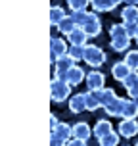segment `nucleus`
I'll use <instances>...</instances> for the list:
<instances>
[{"label": "nucleus", "mask_w": 138, "mask_h": 146, "mask_svg": "<svg viewBox=\"0 0 138 146\" xmlns=\"http://www.w3.org/2000/svg\"><path fill=\"white\" fill-rule=\"evenodd\" d=\"M109 38H111V48L115 52H125L129 50V44H131V36L127 33L125 23H115L109 27Z\"/></svg>", "instance_id": "1"}, {"label": "nucleus", "mask_w": 138, "mask_h": 146, "mask_svg": "<svg viewBox=\"0 0 138 146\" xmlns=\"http://www.w3.org/2000/svg\"><path fill=\"white\" fill-rule=\"evenodd\" d=\"M69 94H71V85H69L67 81H63V79L54 77L52 83H50V98H52V102H56V104L65 102L67 98H69Z\"/></svg>", "instance_id": "2"}, {"label": "nucleus", "mask_w": 138, "mask_h": 146, "mask_svg": "<svg viewBox=\"0 0 138 146\" xmlns=\"http://www.w3.org/2000/svg\"><path fill=\"white\" fill-rule=\"evenodd\" d=\"M106 60H108V54L100 46H96V44H85V58H83V62H86L90 67L104 66Z\"/></svg>", "instance_id": "3"}, {"label": "nucleus", "mask_w": 138, "mask_h": 146, "mask_svg": "<svg viewBox=\"0 0 138 146\" xmlns=\"http://www.w3.org/2000/svg\"><path fill=\"white\" fill-rule=\"evenodd\" d=\"M71 137H73V125L58 123V125H56V127L50 131V144H52V146L67 144Z\"/></svg>", "instance_id": "4"}, {"label": "nucleus", "mask_w": 138, "mask_h": 146, "mask_svg": "<svg viewBox=\"0 0 138 146\" xmlns=\"http://www.w3.org/2000/svg\"><path fill=\"white\" fill-rule=\"evenodd\" d=\"M83 29L88 33L90 38H94L102 33V21H100V17H98V12H88V17L85 25H83Z\"/></svg>", "instance_id": "5"}, {"label": "nucleus", "mask_w": 138, "mask_h": 146, "mask_svg": "<svg viewBox=\"0 0 138 146\" xmlns=\"http://www.w3.org/2000/svg\"><path fill=\"white\" fill-rule=\"evenodd\" d=\"M67 52H69V48H67L65 40L59 38V36H52L50 38V62L52 64L56 62V58L63 56V54H67Z\"/></svg>", "instance_id": "6"}, {"label": "nucleus", "mask_w": 138, "mask_h": 146, "mask_svg": "<svg viewBox=\"0 0 138 146\" xmlns=\"http://www.w3.org/2000/svg\"><path fill=\"white\" fill-rule=\"evenodd\" d=\"M85 81H86V87L90 88V90H100V88L106 87V75H104L102 71H98L96 67L90 73H86Z\"/></svg>", "instance_id": "7"}, {"label": "nucleus", "mask_w": 138, "mask_h": 146, "mask_svg": "<svg viewBox=\"0 0 138 146\" xmlns=\"http://www.w3.org/2000/svg\"><path fill=\"white\" fill-rule=\"evenodd\" d=\"M119 135L123 137V139H132V137H136L138 135V121L136 119H127L125 117L123 121L119 123Z\"/></svg>", "instance_id": "8"}, {"label": "nucleus", "mask_w": 138, "mask_h": 146, "mask_svg": "<svg viewBox=\"0 0 138 146\" xmlns=\"http://www.w3.org/2000/svg\"><path fill=\"white\" fill-rule=\"evenodd\" d=\"M85 77H86V73H85V69L79 66H73L69 67L65 71V81L71 85V87H77V85H81L83 81H85Z\"/></svg>", "instance_id": "9"}, {"label": "nucleus", "mask_w": 138, "mask_h": 146, "mask_svg": "<svg viewBox=\"0 0 138 146\" xmlns=\"http://www.w3.org/2000/svg\"><path fill=\"white\" fill-rule=\"evenodd\" d=\"M125 102H127V98H119V96H115L108 106H104V110H106V113H108L109 117H121L123 115Z\"/></svg>", "instance_id": "10"}, {"label": "nucleus", "mask_w": 138, "mask_h": 146, "mask_svg": "<svg viewBox=\"0 0 138 146\" xmlns=\"http://www.w3.org/2000/svg\"><path fill=\"white\" fill-rule=\"evenodd\" d=\"M69 110L73 113H83L86 111V92H77L69 98Z\"/></svg>", "instance_id": "11"}, {"label": "nucleus", "mask_w": 138, "mask_h": 146, "mask_svg": "<svg viewBox=\"0 0 138 146\" xmlns=\"http://www.w3.org/2000/svg\"><path fill=\"white\" fill-rule=\"evenodd\" d=\"M56 69H54V75H59V73H65L69 67H73L77 62H75V58H73L71 54L67 52V54H63V56H59V58H56Z\"/></svg>", "instance_id": "12"}, {"label": "nucleus", "mask_w": 138, "mask_h": 146, "mask_svg": "<svg viewBox=\"0 0 138 146\" xmlns=\"http://www.w3.org/2000/svg\"><path fill=\"white\" fill-rule=\"evenodd\" d=\"M88 38H90L88 33L83 29L81 25H77V27L67 35V42H69V44H83V46H85V44L88 42Z\"/></svg>", "instance_id": "13"}, {"label": "nucleus", "mask_w": 138, "mask_h": 146, "mask_svg": "<svg viewBox=\"0 0 138 146\" xmlns=\"http://www.w3.org/2000/svg\"><path fill=\"white\" fill-rule=\"evenodd\" d=\"M94 133H92V129H90V125L86 123V121H77V123L73 125V137H77V139H83L86 140L92 137Z\"/></svg>", "instance_id": "14"}, {"label": "nucleus", "mask_w": 138, "mask_h": 146, "mask_svg": "<svg viewBox=\"0 0 138 146\" xmlns=\"http://www.w3.org/2000/svg\"><path fill=\"white\" fill-rule=\"evenodd\" d=\"M131 71H132V69L129 67V64H127L125 60H123V62H115V64L111 66V75H113V79H115V81H123Z\"/></svg>", "instance_id": "15"}, {"label": "nucleus", "mask_w": 138, "mask_h": 146, "mask_svg": "<svg viewBox=\"0 0 138 146\" xmlns=\"http://www.w3.org/2000/svg\"><path fill=\"white\" fill-rule=\"evenodd\" d=\"M90 8L98 14H106V12H113L117 4L113 0H90Z\"/></svg>", "instance_id": "16"}, {"label": "nucleus", "mask_w": 138, "mask_h": 146, "mask_svg": "<svg viewBox=\"0 0 138 146\" xmlns=\"http://www.w3.org/2000/svg\"><path fill=\"white\" fill-rule=\"evenodd\" d=\"M111 129H113L111 121H109V119H106V117H102V119H98V121H96V125L92 127V133H94L96 139H100V137H104L106 133H109Z\"/></svg>", "instance_id": "17"}, {"label": "nucleus", "mask_w": 138, "mask_h": 146, "mask_svg": "<svg viewBox=\"0 0 138 146\" xmlns=\"http://www.w3.org/2000/svg\"><path fill=\"white\" fill-rule=\"evenodd\" d=\"M136 119L138 117V104L134 98H129L127 102H125V108H123V115H121V119Z\"/></svg>", "instance_id": "18"}, {"label": "nucleus", "mask_w": 138, "mask_h": 146, "mask_svg": "<svg viewBox=\"0 0 138 146\" xmlns=\"http://www.w3.org/2000/svg\"><path fill=\"white\" fill-rule=\"evenodd\" d=\"M121 19H123V23L138 21V4H129V6L121 12Z\"/></svg>", "instance_id": "19"}, {"label": "nucleus", "mask_w": 138, "mask_h": 146, "mask_svg": "<svg viewBox=\"0 0 138 146\" xmlns=\"http://www.w3.org/2000/svg\"><path fill=\"white\" fill-rule=\"evenodd\" d=\"M98 108H102V102H100V96H98V90H86V110L88 111H96Z\"/></svg>", "instance_id": "20"}, {"label": "nucleus", "mask_w": 138, "mask_h": 146, "mask_svg": "<svg viewBox=\"0 0 138 146\" xmlns=\"http://www.w3.org/2000/svg\"><path fill=\"white\" fill-rule=\"evenodd\" d=\"M119 139H121L119 131L115 133L113 129H111V131L106 133L104 137H100V139H98V142H100L102 146H117V144H119Z\"/></svg>", "instance_id": "21"}, {"label": "nucleus", "mask_w": 138, "mask_h": 146, "mask_svg": "<svg viewBox=\"0 0 138 146\" xmlns=\"http://www.w3.org/2000/svg\"><path fill=\"white\" fill-rule=\"evenodd\" d=\"M75 27H77V23L73 19V15H65V17L56 25V29H59V33H63V35H69Z\"/></svg>", "instance_id": "22"}, {"label": "nucleus", "mask_w": 138, "mask_h": 146, "mask_svg": "<svg viewBox=\"0 0 138 146\" xmlns=\"http://www.w3.org/2000/svg\"><path fill=\"white\" fill-rule=\"evenodd\" d=\"M63 17H65V10H63L61 6H52L50 8V23L54 25V27H56Z\"/></svg>", "instance_id": "23"}, {"label": "nucleus", "mask_w": 138, "mask_h": 146, "mask_svg": "<svg viewBox=\"0 0 138 146\" xmlns=\"http://www.w3.org/2000/svg\"><path fill=\"white\" fill-rule=\"evenodd\" d=\"M121 85H123V88H127V90H131V88L136 87L138 85V69H132V71L121 81Z\"/></svg>", "instance_id": "24"}, {"label": "nucleus", "mask_w": 138, "mask_h": 146, "mask_svg": "<svg viewBox=\"0 0 138 146\" xmlns=\"http://www.w3.org/2000/svg\"><path fill=\"white\" fill-rule=\"evenodd\" d=\"M98 96H100V102H102V108L104 106H108L109 102H111V100H113V98H115V90H113V88H100V90H98Z\"/></svg>", "instance_id": "25"}, {"label": "nucleus", "mask_w": 138, "mask_h": 146, "mask_svg": "<svg viewBox=\"0 0 138 146\" xmlns=\"http://www.w3.org/2000/svg\"><path fill=\"white\" fill-rule=\"evenodd\" d=\"M69 54L75 58V62H79V60L85 58V46L83 44H71L69 46Z\"/></svg>", "instance_id": "26"}, {"label": "nucleus", "mask_w": 138, "mask_h": 146, "mask_svg": "<svg viewBox=\"0 0 138 146\" xmlns=\"http://www.w3.org/2000/svg\"><path fill=\"white\" fill-rule=\"evenodd\" d=\"M125 62L129 64L131 69H138V50H129L125 56Z\"/></svg>", "instance_id": "27"}, {"label": "nucleus", "mask_w": 138, "mask_h": 146, "mask_svg": "<svg viewBox=\"0 0 138 146\" xmlns=\"http://www.w3.org/2000/svg\"><path fill=\"white\" fill-rule=\"evenodd\" d=\"M88 4H90V0H67V6H69L71 12H75V10H86Z\"/></svg>", "instance_id": "28"}, {"label": "nucleus", "mask_w": 138, "mask_h": 146, "mask_svg": "<svg viewBox=\"0 0 138 146\" xmlns=\"http://www.w3.org/2000/svg\"><path fill=\"white\" fill-rule=\"evenodd\" d=\"M71 15H73V19H75V23L83 27L85 21H86V17H88V12H86V10H75Z\"/></svg>", "instance_id": "29"}, {"label": "nucleus", "mask_w": 138, "mask_h": 146, "mask_svg": "<svg viewBox=\"0 0 138 146\" xmlns=\"http://www.w3.org/2000/svg\"><path fill=\"white\" fill-rule=\"evenodd\" d=\"M125 27H127V33H129V36H131V38H134V36L138 35V21L125 23Z\"/></svg>", "instance_id": "30"}, {"label": "nucleus", "mask_w": 138, "mask_h": 146, "mask_svg": "<svg viewBox=\"0 0 138 146\" xmlns=\"http://www.w3.org/2000/svg\"><path fill=\"white\" fill-rule=\"evenodd\" d=\"M127 92H129V96H131V98H138V85L134 88H131V90H127Z\"/></svg>", "instance_id": "31"}, {"label": "nucleus", "mask_w": 138, "mask_h": 146, "mask_svg": "<svg viewBox=\"0 0 138 146\" xmlns=\"http://www.w3.org/2000/svg\"><path fill=\"white\" fill-rule=\"evenodd\" d=\"M58 123H59V121H58V117L52 113V115H50V129H54V127H56Z\"/></svg>", "instance_id": "32"}, {"label": "nucleus", "mask_w": 138, "mask_h": 146, "mask_svg": "<svg viewBox=\"0 0 138 146\" xmlns=\"http://www.w3.org/2000/svg\"><path fill=\"white\" fill-rule=\"evenodd\" d=\"M127 4H138V0H125Z\"/></svg>", "instance_id": "33"}, {"label": "nucleus", "mask_w": 138, "mask_h": 146, "mask_svg": "<svg viewBox=\"0 0 138 146\" xmlns=\"http://www.w3.org/2000/svg\"><path fill=\"white\" fill-rule=\"evenodd\" d=\"M113 2H115L117 6H119V4H121V2H125V0H113Z\"/></svg>", "instance_id": "34"}, {"label": "nucleus", "mask_w": 138, "mask_h": 146, "mask_svg": "<svg viewBox=\"0 0 138 146\" xmlns=\"http://www.w3.org/2000/svg\"><path fill=\"white\" fill-rule=\"evenodd\" d=\"M134 40H136V44H138V35H136V36H134Z\"/></svg>", "instance_id": "35"}, {"label": "nucleus", "mask_w": 138, "mask_h": 146, "mask_svg": "<svg viewBox=\"0 0 138 146\" xmlns=\"http://www.w3.org/2000/svg\"><path fill=\"white\" fill-rule=\"evenodd\" d=\"M134 100H136V104H138V98H134Z\"/></svg>", "instance_id": "36"}, {"label": "nucleus", "mask_w": 138, "mask_h": 146, "mask_svg": "<svg viewBox=\"0 0 138 146\" xmlns=\"http://www.w3.org/2000/svg\"><path fill=\"white\" fill-rule=\"evenodd\" d=\"M136 144H138V140H136Z\"/></svg>", "instance_id": "37"}]
</instances>
